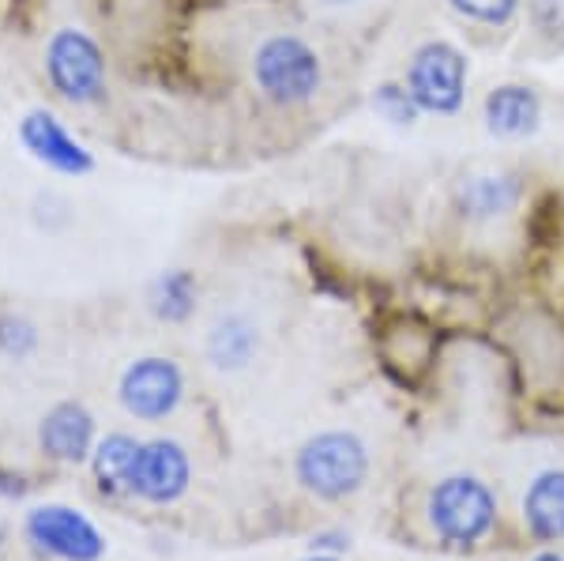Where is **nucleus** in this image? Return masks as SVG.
I'll list each match as a JSON object with an SVG mask.
<instances>
[{
  "instance_id": "f257e3e1",
  "label": "nucleus",
  "mask_w": 564,
  "mask_h": 561,
  "mask_svg": "<svg viewBox=\"0 0 564 561\" xmlns=\"http://www.w3.org/2000/svg\"><path fill=\"white\" fill-rule=\"evenodd\" d=\"M369 445L354 430H321L297 449L294 475L321 501H347L369 483Z\"/></svg>"
},
{
  "instance_id": "f03ea898",
  "label": "nucleus",
  "mask_w": 564,
  "mask_h": 561,
  "mask_svg": "<svg viewBox=\"0 0 564 561\" xmlns=\"http://www.w3.org/2000/svg\"><path fill=\"white\" fill-rule=\"evenodd\" d=\"M252 87L271 106H305L324 87V61L313 42L294 31L268 34L249 61Z\"/></svg>"
},
{
  "instance_id": "7ed1b4c3",
  "label": "nucleus",
  "mask_w": 564,
  "mask_h": 561,
  "mask_svg": "<svg viewBox=\"0 0 564 561\" xmlns=\"http://www.w3.org/2000/svg\"><path fill=\"white\" fill-rule=\"evenodd\" d=\"M433 536L448 547H478L497 524V497L475 475H448L430 490L425 501Z\"/></svg>"
},
{
  "instance_id": "20e7f679",
  "label": "nucleus",
  "mask_w": 564,
  "mask_h": 561,
  "mask_svg": "<svg viewBox=\"0 0 564 561\" xmlns=\"http://www.w3.org/2000/svg\"><path fill=\"white\" fill-rule=\"evenodd\" d=\"M45 79L72 106H98L106 98L109 68L102 45L79 26H61L45 42Z\"/></svg>"
},
{
  "instance_id": "39448f33",
  "label": "nucleus",
  "mask_w": 564,
  "mask_h": 561,
  "mask_svg": "<svg viewBox=\"0 0 564 561\" xmlns=\"http://www.w3.org/2000/svg\"><path fill=\"white\" fill-rule=\"evenodd\" d=\"M467 79H470V57L448 39L422 42L406 61L403 84L422 106V114L456 117L467 103Z\"/></svg>"
},
{
  "instance_id": "423d86ee",
  "label": "nucleus",
  "mask_w": 564,
  "mask_h": 561,
  "mask_svg": "<svg viewBox=\"0 0 564 561\" xmlns=\"http://www.w3.org/2000/svg\"><path fill=\"white\" fill-rule=\"evenodd\" d=\"M117 400L140 422H166L185 400V374L174 358H135L117 381Z\"/></svg>"
},
{
  "instance_id": "0eeeda50",
  "label": "nucleus",
  "mask_w": 564,
  "mask_h": 561,
  "mask_svg": "<svg viewBox=\"0 0 564 561\" xmlns=\"http://www.w3.org/2000/svg\"><path fill=\"white\" fill-rule=\"evenodd\" d=\"M26 539L61 561H102L106 536L79 509L68 505H39L26 513Z\"/></svg>"
},
{
  "instance_id": "6e6552de",
  "label": "nucleus",
  "mask_w": 564,
  "mask_h": 561,
  "mask_svg": "<svg viewBox=\"0 0 564 561\" xmlns=\"http://www.w3.org/2000/svg\"><path fill=\"white\" fill-rule=\"evenodd\" d=\"M20 143L34 162H42L45 170L61 177H87L95 170V155L87 151L84 140L68 132V125L61 121L53 110H26L20 121Z\"/></svg>"
},
{
  "instance_id": "1a4fd4ad",
  "label": "nucleus",
  "mask_w": 564,
  "mask_h": 561,
  "mask_svg": "<svg viewBox=\"0 0 564 561\" xmlns=\"http://www.w3.org/2000/svg\"><path fill=\"white\" fill-rule=\"evenodd\" d=\"M188 478H193V464H188V452L177 441L170 438L143 441L132 472L135 497H143L151 505H174L188 490Z\"/></svg>"
},
{
  "instance_id": "9d476101",
  "label": "nucleus",
  "mask_w": 564,
  "mask_h": 561,
  "mask_svg": "<svg viewBox=\"0 0 564 561\" xmlns=\"http://www.w3.org/2000/svg\"><path fill=\"white\" fill-rule=\"evenodd\" d=\"M523 181L516 170H475L456 185V207L467 223H497L520 207Z\"/></svg>"
},
{
  "instance_id": "9b49d317",
  "label": "nucleus",
  "mask_w": 564,
  "mask_h": 561,
  "mask_svg": "<svg viewBox=\"0 0 564 561\" xmlns=\"http://www.w3.org/2000/svg\"><path fill=\"white\" fill-rule=\"evenodd\" d=\"M39 445L45 456L61 460V464H84L95 452V419L79 400H61L42 414Z\"/></svg>"
},
{
  "instance_id": "f8f14e48",
  "label": "nucleus",
  "mask_w": 564,
  "mask_h": 561,
  "mask_svg": "<svg viewBox=\"0 0 564 561\" xmlns=\"http://www.w3.org/2000/svg\"><path fill=\"white\" fill-rule=\"evenodd\" d=\"M481 121L497 140H531L542 129V95L527 84H497L481 103Z\"/></svg>"
},
{
  "instance_id": "ddd939ff",
  "label": "nucleus",
  "mask_w": 564,
  "mask_h": 561,
  "mask_svg": "<svg viewBox=\"0 0 564 561\" xmlns=\"http://www.w3.org/2000/svg\"><path fill=\"white\" fill-rule=\"evenodd\" d=\"M523 528L534 542H564V472L534 475L523 494Z\"/></svg>"
},
{
  "instance_id": "4468645a",
  "label": "nucleus",
  "mask_w": 564,
  "mask_h": 561,
  "mask_svg": "<svg viewBox=\"0 0 564 561\" xmlns=\"http://www.w3.org/2000/svg\"><path fill=\"white\" fill-rule=\"evenodd\" d=\"M204 350H207V362H212L215 369H223V374H238V369H245L252 358H257L260 328L245 313H226L212 324Z\"/></svg>"
},
{
  "instance_id": "2eb2a0df",
  "label": "nucleus",
  "mask_w": 564,
  "mask_h": 561,
  "mask_svg": "<svg viewBox=\"0 0 564 561\" xmlns=\"http://www.w3.org/2000/svg\"><path fill=\"white\" fill-rule=\"evenodd\" d=\"M143 441L129 438V433H109L90 452V467H95V483L106 497L132 494V472L135 456H140Z\"/></svg>"
},
{
  "instance_id": "dca6fc26",
  "label": "nucleus",
  "mask_w": 564,
  "mask_h": 561,
  "mask_svg": "<svg viewBox=\"0 0 564 561\" xmlns=\"http://www.w3.org/2000/svg\"><path fill=\"white\" fill-rule=\"evenodd\" d=\"M199 283L188 268H170L151 279L148 287V310L159 316L162 324H185L196 313Z\"/></svg>"
},
{
  "instance_id": "f3484780",
  "label": "nucleus",
  "mask_w": 564,
  "mask_h": 561,
  "mask_svg": "<svg viewBox=\"0 0 564 561\" xmlns=\"http://www.w3.org/2000/svg\"><path fill=\"white\" fill-rule=\"evenodd\" d=\"M369 106L380 121L395 125V129H411V125H417V117H422V106L414 103V95L406 90L403 79H384V84L372 87Z\"/></svg>"
},
{
  "instance_id": "a211bd4d",
  "label": "nucleus",
  "mask_w": 564,
  "mask_h": 561,
  "mask_svg": "<svg viewBox=\"0 0 564 561\" xmlns=\"http://www.w3.org/2000/svg\"><path fill=\"white\" fill-rule=\"evenodd\" d=\"M527 26L542 45L564 50V0H523Z\"/></svg>"
},
{
  "instance_id": "6ab92c4d",
  "label": "nucleus",
  "mask_w": 564,
  "mask_h": 561,
  "mask_svg": "<svg viewBox=\"0 0 564 561\" xmlns=\"http://www.w3.org/2000/svg\"><path fill=\"white\" fill-rule=\"evenodd\" d=\"M448 8L456 15L481 26H508L520 15L523 0H448Z\"/></svg>"
},
{
  "instance_id": "aec40b11",
  "label": "nucleus",
  "mask_w": 564,
  "mask_h": 561,
  "mask_svg": "<svg viewBox=\"0 0 564 561\" xmlns=\"http://www.w3.org/2000/svg\"><path fill=\"white\" fill-rule=\"evenodd\" d=\"M34 347H39V328H34L26 316L0 313V355L20 362V358H31Z\"/></svg>"
},
{
  "instance_id": "412c9836",
  "label": "nucleus",
  "mask_w": 564,
  "mask_h": 561,
  "mask_svg": "<svg viewBox=\"0 0 564 561\" xmlns=\"http://www.w3.org/2000/svg\"><path fill=\"white\" fill-rule=\"evenodd\" d=\"M324 550H350V536H343V531H321V536H313V554H324Z\"/></svg>"
},
{
  "instance_id": "4be33fe9",
  "label": "nucleus",
  "mask_w": 564,
  "mask_h": 561,
  "mask_svg": "<svg viewBox=\"0 0 564 561\" xmlns=\"http://www.w3.org/2000/svg\"><path fill=\"white\" fill-rule=\"evenodd\" d=\"M531 561H564V554H557V550H539Z\"/></svg>"
},
{
  "instance_id": "5701e85b",
  "label": "nucleus",
  "mask_w": 564,
  "mask_h": 561,
  "mask_svg": "<svg viewBox=\"0 0 564 561\" xmlns=\"http://www.w3.org/2000/svg\"><path fill=\"white\" fill-rule=\"evenodd\" d=\"M324 8H350V4H358V0H321Z\"/></svg>"
},
{
  "instance_id": "b1692460",
  "label": "nucleus",
  "mask_w": 564,
  "mask_h": 561,
  "mask_svg": "<svg viewBox=\"0 0 564 561\" xmlns=\"http://www.w3.org/2000/svg\"><path fill=\"white\" fill-rule=\"evenodd\" d=\"M305 561H339V558H332V554H313V558H305Z\"/></svg>"
}]
</instances>
